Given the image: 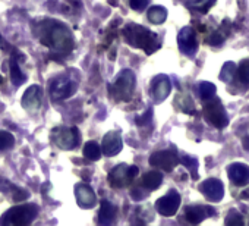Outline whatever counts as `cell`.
<instances>
[{"instance_id":"1","label":"cell","mask_w":249,"mask_h":226,"mask_svg":"<svg viewBox=\"0 0 249 226\" xmlns=\"http://www.w3.org/2000/svg\"><path fill=\"white\" fill-rule=\"evenodd\" d=\"M36 34L38 36L41 44L49 47L53 53L59 56H66L73 49L72 31L62 22L54 19H44L38 22Z\"/></svg>"},{"instance_id":"2","label":"cell","mask_w":249,"mask_h":226,"mask_svg":"<svg viewBox=\"0 0 249 226\" xmlns=\"http://www.w3.org/2000/svg\"><path fill=\"white\" fill-rule=\"evenodd\" d=\"M123 37L126 41L137 49L145 50L147 55L154 53L160 47V38L156 33L147 30L145 27L137 25V24H129L123 28Z\"/></svg>"},{"instance_id":"3","label":"cell","mask_w":249,"mask_h":226,"mask_svg":"<svg viewBox=\"0 0 249 226\" xmlns=\"http://www.w3.org/2000/svg\"><path fill=\"white\" fill-rule=\"evenodd\" d=\"M38 214V207L36 204H19L9 208L2 217L0 225L3 226H24L34 222Z\"/></svg>"},{"instance_id":"4","label":"cell","mask_w":249,"mask_h":226,"mask_svg":"<svg viewBox=\"0 0 249 226\" xmlns=\"http://www.w3.org/2000/svg\"><path fill=\"white\" fill-rule=\"evenodd\" d=\"M137 78L135 74L129 69H123L114 82L108 87L110 97L116 101H126L132 97L135 90Z\"/></svg>"},{"instance_id":"5","label":"cell","mask_w":249,"mask_h":226,"mask_svg":"<svg viewBox=\"0 0 249 226\" xmlns=\"http://www.w3.org/2000/svg\"><path fill=\"white\" fill-rule=\"evenodd\" d=\"M204 116L213 127H215L218 130L226 128L229 124L227 113H226L221 101L214 97L208 98L207 103L204 104Z\"/></svg>"},{"instance_id":"6","label":"cell","mask_w":249,"mask_h":226,"mask_svg":"<svg viewBox=\"0 0 249 226\" xmlns=\"http://www.w3.org/2000/svg\"><path fill=\"white\" fill-rule=\"evenodd\" d=\"M140 170L137 166H128V165H117L108 175V182L114 188H124L128 187L137 176Z\"/></svg>"},{"instance_id":"7","label":"cell","mask_w":249,"mask_h":226,"mask_svg":"<svg viewBox=\"0 0 249 226\" xmlns=\"http://www.w3.org/2000/svg\"><path fill=\"white\" fill-rule=\"evenodd\" d=\"M52 141L62 150H72L79 144V132L75 127H57L52 131Z\"/></svg>"},{"instance_id":"8","label":"cell","mask_w":249,"mask_h":226,"mask_svg":"<svg viewBox=\"0 0 249 226\" xmlns=\"http://www.w3.org/2000/svg\"><path fill=\"white\" fill-rule=\"evenodd\" d=\"M75 90H76L75 82L66 75L57 76L50 82V95H52L53 100L69 98L75 93Z\"/></svg>"},{"instance_id":"9","label":"cell","mask_w":249,"mask_h":226,"mask_svg":"<svg viewBox=\"0 0 249 226\" xmlns=\"http://www.w3.org/2000/svg\"><path fill=\"white\" fill-rule=\"evenodd\" d=\"M150 165L166 172H172L179 165V156L175 150H161L156 151L150 157Z\"/></svg>"},{"instance_id":"10","label":"cell","mask_w":249,"mask_h":226,"mask_svg":"<svg viewBox=\"0 0 249 226\" xmlns=\"http://www.w3.org/2000/svg\"><path fill=\"white\" fill-rule=\"evenodd\" d=\"M179 207H180V195L175 189L169 191L164 197L159 198L156 203V210L161 216H166V217L175 216L176 211L179 210Z\"/></svg>"},{"instance_id":"11","label":"cell","mask_w":249,"mask_h":226,"mask_svg":"<svg viewBox=\"0 0 249 226\" xmlns=\"http://www.w3.org/2000/svg\"><path fill=\"white\" fill-rule=\"evenodd\" d=\"M178 44L182 53L186 56H194L198 50V41H196V34L192 27H183L179 31L178 36Z\"/></svg>"},{"instance_id":"12","label":"cell","mask_w":249,"mask_h":226,"mask_svg":"<svg viewBox=\"0 0 249 226\" xmlns=\"http://www.w3.org/2000/svg\"><path fill=\"white\" fill-rule=\"evenodd\" d=\"M172 91V82L170 78L167 75H157L153 82H151V97L154 100V103H161L166 100V97H169Z\"/></svg>"},{"instance_id":"13","label":"cell","mask_w":249,"mask_h":226,"mask_svg":"<svg viewBox=\"0 0 249 226\" xmlns=\"http://www.w3.org/2000/svg\"><path fill=\"white\" fill-rule=\"evenodd\" d=\"M199 191L204 194V197H207V200L213 201V203H217L223 198L224 195V187H223V182L218 181V179H207L204 181L201 185H199Z\"/></svg>"},{"instance_id":"14","label":"cell","mask_w":249,"mask_h":226,"mask_svg":"<svg viewBox=\"0 0 249 226\" xmlns=\"http://www.w3.org/2000/svg\"><path fill=\"white\" fill-rule=\"evenodd\" d=\"M41 97H43V91L38 85H31L22 95V107L25 110H28L30 113H36L38 112L40 106H41Z\"/></svg>"},{"instance_id":"15","label":"cell","mask_w":249,"mask_h":226,"mask_svg":"<svg viewBox=\"0 0 249 226\" xmlns=\"http://www.w3.org/2000/svg\"><path fill=\"white\" fill-rule=\"evenodd\" d=\"M75 197H76L79 207H82V208H92L97 203L95 192L92 191V188L89 185H87L84 182L75 185Z\"/></svg>"},{"instance_id":"16","label":"cell","mask_w":249,"mask_h":226,"mask_svg":"<svg viewBox=\"0 0 249 226\" xmlns=\"http://www.w3.org/2000/svg\"><path fill=\"white\" fill-rule=\"evenodd\" d=\"M123 147V143H122V137H120V132L117 131H110L104 135L103 138V146H101V151L107 156V157H113L116 154L120 153Z\"/></svg>"},{"instance_id":"17","label":"cell","mask_w":249,"mask_h":226,"mask_svg":"<svg viewBox=\"0 0 249 226\" xmlns=\"http://www.w3.org/2000/svg\"><path fill=\"white\" fill-rule=\"evenodd\" d=\"M227 175L236 187H245L249 184V166L243 163H231L227 168Z\"/></svg>"},{"instance_id":"18","label":"cell","mask_w":249,"mask_h":226,"mask_svg":"<svg viewBox=\"0 0 249 226\" xmlns=\"http://www.w3.org/2000/svg\"><path fill=\"white\" fill-rule=\"evenodd\" d=\"M211 214H214V208H211L210 206H189L185 210V217L192 225L201 223Z\"/></svg>"},{"instance_id":"19","label":"cell","mask_w":249,"mask_h":226,"mask_svg":"<svg viewBox=\"0 0 249 226\" xmlns=\"http://www.w3.org/2000/svg\"><path fill=\"white\" fill-rule=\"evenodd\" d=\"M114 216H116V207L110 201L103 200L100 211H98V223L100 225H111L114 220Z\"/></svg>"},{"instance_id":"20","label":"cell","mask_w":249,"mask_h":226,"mask_svg":"<svg viewBox=\"0 0 249 226\" xmlns=\"http://www.w3.org/2000/svg\"><path fill=\"white\" fill-rule=\"evenodd\" d=\"M161 182H163V173L159 170H151L142 176V187L150 191L157 189L161 185Z\"/></svg>"},{"instance_id":"21","label":"cell","mask_w":249,"mask_h":226,"mask_svg":"<svg viewBox=\"0 0 249 226\" xmlns=\"http://www.w3.org/2000/svg\"><path fill=\"white\" fill-rule=\"evenodd\" d=\"M11 79H12V84L18 88L21 87L25 81H27V75L22 72V69L19 68V60L18 57H14L12 56V60H11Z\"/></svg>"},{"instance_id":"22","label":"cell","mask_w":249,"mask_h":226,"mask_svg":"<svg viewBox=\"0 0 249 226\" xmlns=\"http://www.w3.org/2000/svg\"><path fill=\"white\" fill-rule=\"evenodd\" d=\"M166 19H167V11L163 6H153L148 11V21L151 24L159 25V24H163Z\"/></svg>"},{"instance_id":"23","label":"cell","mask_w":249,"mask_h":226,"mask_svg":"<svg viewBox=\"0 0 249 226\" xmlns=\"http://www.w3.org/2000/svg\"><path fill=\"white\" fill-rule=\"evenodd\" d=\"M217 0H188V6L196 12H201V14H207Z\"/></svg>"},{"instance_id":"24","label":"cell","mask_w":249,"mask_h":226,"mask_svg":"<svg viewBox=\"0 0 249 226\" xmlns=\"http://www.w3.org/2000/svg\"><path fill=\"white\" fill-rule=\"evenodd\" d=\"M84 156L88 160H98L101 157V147L95 141H88L84 146Z\"/></svg>"},{"instance_id":"25","label":"cell","mask_w":249,"mask_h":226,"mask_svg":"<svg viewBox=\"0 0 249 226\" xmlns=\"http://www.w3.org/2000/svg\"><path fill=\"white\" fill-rule=\"evenodd\" d=\"M234 75H236V65H234L233 62H226V63L223 65L221 71H220V79H221L223 82L230 84V82L233 81Z\"/></svg>"},{"instance_id":"26","label":"cell","mask_w":249,"mask_h":226,"mask_svg":"<svg viewBox=\"0 0 249 226\" xmlns=\"http://www.w3.org/2000/svg\"><path fill=\"white\" fill-rule=\"evenodd\" d=\"M175 104H176V107L179 110H182L185 113H191V115H192V113H195V106H194L191 97H188V95H178Z\"/></svg>"},{"instance_id":"27","label":"cell","mask_w":249,"mask_h":226,"mask_svg":"<svg viewBox=\"0 0 249 226\" xmlns=\"http://www.w3.org/2000/svg\"><path fill=\"white\" fill-rule=\"evenodd\" d=\"M236 74L239 75V82L243 84L245 87H248L249 85V59H245V60L240 62L239 69L236 71Z\"/></svg>"},{"instance_id":"28","label":"cell","mask_w":249,"mask_h":226,"mask_svg":"<svg viewBox=\"0 0 249 226\" xmlns=\"http://www.w3.org/2000/svg\"><path fill=\"white\" fill-rule=\"evenodd\" d=\"M199 95L202 100H208V98L214 97L215 95V85L213 82H207V81L201 82L199 84Z\"/></svg>"},{"instance_id":"29","label":"cell","mask_w":249,"mask_h":226,"mask_svg":"<svg viewBox=\"0 0 249 226\" xmlns=\"http://www.w3.org/2000/svg\"><path fill=\"white\" fill-rule=\"evenodd\" d=\"M14 144H15V138L11 132L0 131V150H8L14 147Z\"/></svg>"},{"instance_id":"30","label":"cell","mask_w":249,"mask_h":226,"mask_svg":"<svg viewBox=\"0 0 249 226\" xmlns=\"http://www.w3.org/2000/svg\"><path fill=\"white\" fill-rule=\"evenodd\" d=\"M224 223L229 226H233V225H243V216L237 211V210H230L229 211V214H227V217H226V220H224Z\"/></svg>"},{"instance_id":"31","label":"cell","mask_w":249,"mask_h":226,"mask_svg":"<svg viewBox=\"0 0 249 226\" xmlns=\"http://www.w3.org/2000/svg\"><path fill=\"white\" fill-rule=\"evenodd\" d=\"M226 36H227V33L215 31V33H213V34L205 40V43H208L210 46H221V44L224 43V40H226Z\"/></svg>"},{"instance_id":"32","label":"cell","mask_w":249,"mask_h":226,"mask_svg":"<svg viewBox=\"0 0 249 226\" xmlns=\"http://www.w3.org/2000/svg\"><path fill=\"white\" fill-rule=\"evenodd\" d=\"M180 162L191 170L192 176L196 178V169H198V162H196V159H195V157H191V156H183Z\"/></svg>"},{"instance_id":"33","label":"cell","mask_w":249,"mask_h":226,"mask_svg":"<svg viewBox=\"0 0 249 226\" xmlns=\"http://www.w3.org/2000/svg\"><path fill=\"white\" fill-rule=\"evenodd\" d=\"M11 189H12V197L15 201H24L30 197V192L24 188H19V187H15V185H11Z\"/></svg>"},{"instance_id":"34","label":"cell","mask_w":249,"mask_h":226,"mask_svg":"<svg viewBox=\"0 0 249 226\" xmlns=\"http://www.w3.org/2000/svg\"><path fill=\"white\" fill-rule=\"evenodd\" d=\"M148 2H150V0H129V5L135 11H142V9L147 8Z\"/></svg>"},{"instance_id":"35","label":"cell","mask_w":249,"mask_h":226,"mask_svg":"<svg viewBox=\"0 0 249 226\" xmlns=\"http://www.w3.org/2000/svg\"><path fill=\"white\" fill-rule=\"evenodd\" d=\"M147 195H148V192H142V191H141V188H134V189L131 191V197H132L134 200H137V201H140V200L145 198Z\"/></svg>"},{"instance_id":"36","label":"cell","mask_w":249,"mask_h":226,"mask_svg":"<svg viewBox=\"0 0 249 226\" xmlns=\"http://www.w3.org/2000/svg\"><path fill=\"white\" fill-rule=\"evenodd\" d=\"M243 149L249 151V137H246V138L243 140Z\"/></svg>"},{"instance_id":"37","label":"cell","mask_w":249,"mask_h":226,"mask_svg":"<svg viewBox=\"0 0 249 226\" xmlns=\"http://www.w3.org/2000/svg\"><path fill=\"white\" fill-rule=\"evenodd\" d=\"M6 46V43H5V40L2 38V37H0V47H5Z\"/></svg>"},{"instance_id":"38","label":"cell","mask_w":249,"mask_h":226,"mask_svg":"<svg viewBox=\"0 0 249 226\" xmlns=\"http://www.w3.org/2000/svg\"><path fill=\"white\" fill-rule=\"evenodd\" d=\"M2 81H3V78H2V76H0V82H2Z\"/></svg>"}]
</instances>
